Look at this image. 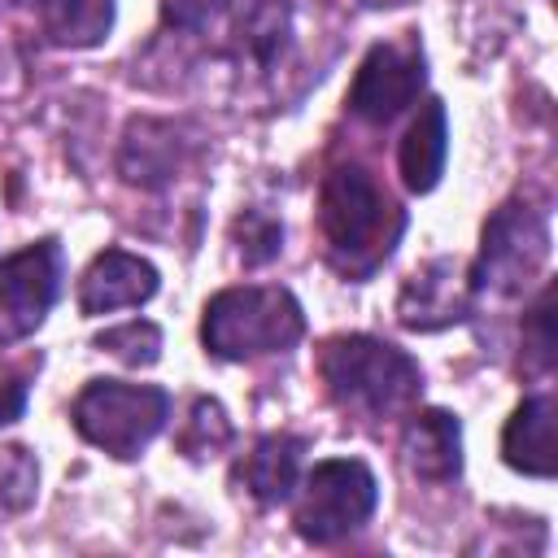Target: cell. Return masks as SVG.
<instances>
[{
	"mask_svg": "<svg viewBox=\"0 0 558 558\" xmlns=\"http://www.w3.org/2000/svg\"><path fill=\"white\" fill-rule=\"evenodd\" d=\"M318 227L327 262L344 279H371L405 231V209L362 166H336L318 192Z\"/></svg>",
	"mask_w": 558,
	"mask_h": 558,
	"instance_id": "cell-1",
	"label": "cell"
},
{
	"mask_svg": "<svg viewBox=\"0 0 558 558\" xmlns=\"http://www.w3.org/2000/svg\"><path fill=\"white\" fill-rule=\"evenodd\" d=\"M318 375L327 384V397L362 418V423H384L405 410H414L423 392V371L418 362L375 336H336L318 353Z\"/></svg>",
	"mask_w": 558,
	"mask_h": 558,
	"instance_id": "cell-2",
	"label": "cell"
},
{
	"mask_svg": "<svg viewBox=\"0 0 558 558\" xmlns=\"http://www.w3.org/2000/svg\"><path fill=\"white\" fill-rule=\"evenodd\" d=\"M305 336V310L288 288H227L205 305L201 340L222 362H248L262 353H283Z\"/></svg>",
	"mask_w": 558,
	"mask_h": 558,
	"instance_id": "cell-3",
	"label": "cell"
},
{
	"mask_svg": "<svg viewBox=\"0 0 558 558\" xmlns=\"http://www.w3.org/2000/svg\"><path fill=\"white\" fill-rule=\"evenodd\" d=\"M74 432L105 449L109 458H140V449L166 427L170 397L153 384H122V379H92L74 397Z\"/></svg>",
	"mask_w": 558,
	"mask_h": 558,
	"instance_id": "cell-4",
	"label": "cell"
},
{
	"mask_svg": "<svg viewBox=\"0 0 558 558\" xmlns=\"http://www.w3.org/2000/svg\"><path fill=\"white\" fill-rule=\"evenodd\" d=\"M549 257V218L532 201H506L493 209L484 222L480 257L466 270L471 292H493V296H519L536 270Z\"/></svg>",
	"mask_w": 558,
	"mask_h": 558,
	"instance_id": "cell-5",
	"label": "cell"
},
{
	"mask_svg": "<svg viewBox=\"0 0 558 558\" xmlns=\"http://www.w3.org/2000/svg\"><path fill=\"white\" fill-rule=\"evenodd\" d=\"M375 501H379V488L366 462L327 458L305 475L292 506V523L310 545H331L357 532L375 514Z\"/></svg>",
	"mask_w": 558,
	"mask_h": 558,
	"instance_id": "cell-6",
	"label": "cell"
},
{
	"mask_svg": "<svg viewBox=\"0 0 558 558\" xmlns=\"http://www.w3.org/2000/svg\"><path fill=\"white\" fill-rule=\"evenodd\" d=\"M423 83H427L423 44L414 39V31H405L401 39H384L362 57V65L353 74V87H349V109L362 122L384 126L418 100Z\"/></svg>",
	"mask_w": 558,
	"mask_h": 558,
	"instance_id": "cell-7",
	"label": "cell"
},
{
	"mask_svg": "<svg viewBox=\"0 0 558 558\" xmlns=\"http://www.w3.org/2000/svg\"><path fill=\"white\" fill-rule=\"evenodd\" d=\"M65 253L48 235L0 262V344L26 340L61 296Z\"/></svg>",
	"mask_w": 558,
	"mask_h": 558,
	"instance_id": "cell-8",
	"label": "cell"
},
{
	"mask_svg": "<svg viewBox=\"0 0 558 558\" xmlns=\"http://www.w3.org/2000/svg\"><path fill=\"white\" fill-rule=\"evenodd\" d=\"M471 296L475 292H471V279H466L462 262L432 257L401 283L397 318L410 331H440V327H453L471 314Z\"/></svg>",
	"mask_w": 558,
	"mask_h": 558,
	"instance_id": "cell-9",
	"label": "cell"
},
{
	"mask_svg": "<svg viewBox=\"0 0 558 558\" xmlns=\"http://www.w3.org/2000/svg\"><path fill=\"white\" fill-rule=\"evenodd\" d=\"M157 292V266L126 253V248H105L87 275L78 279V310L87 318L113 314V310H131L144 305Z\"/></svg>",
	"mask_w": 558,
	"mask_h": 558,
	"instance_id": "cell-10",
	"label": "cell"
},
{
	"mask_svg": "<svg viewBox=\"0 0 558 558\" xmlns=\"http://www.w3.org/2000/svg\"><path fill=\"white\" fill-rule=\"evenodd\" d=\"M401 462L410 475L445 484L462 471V427L449 410H418L401 432Z\"/></svg>",
	"mask_w": 558,
	"mask_h": 558,
	"instance_id": "cell-11",
	"label": "cell"
},
{
	"mask_svg": "<svg viewBox=\"0 0 558 558\" xmlns=\"http://www.w3.org/2000/svg\"><path fill=\"white\" fill-rule=\"evenodd\" d=\"M554 392H536L527 401L514 405V414L506 418V432H501V458L506 466L523 471V475H536V480H549L554 466H558V453H554Z\"/></svg>",
	"mask_w": 558,
	"mask_h": 558,
	"instance_id": "cell-12",
	"label": "cell"
},
{
	"mask_svg": "<svg viewBox=\"0 0 558 558\" xmlns=\"http://www.w3.org/2000/svg\"><path fill=\"white\" fill-rule=\"evenodd\" d=\"M183 166V140L170 122H153V118H135L126 126L122 140V157L118 170L126 183L135 187H161L174 179V170Z\"/></svg>",
	"mask_w": 558,
	"mask_h": 558,
	"instance_id": "cell-13",
	"label": "cell"
},
{
	"mask_svg": "<svg viewBox=\"0 0 558 558\" xmlns=\"http://www.w3.org/2000/svg\"><path fill=\"white\" fill-rule=\"evenodd\" d=\"M445 153H449V118H445V105L432 96L418 105L405 140H401V179L410 192H432L445 174Z\"/></svg>",
	"mask_w": 558,
	"mask_h": 558,
	"instance_id": "cell-14",
	"label": "cell"
},
{
	"mask_svg": "<svg viewBox=\"0 0 558 558\" xmlns=\"http://www.w3.org/2000/svg\"><path fill=\"white\" fill-rule=\"evenodd\" d=\"M301 453H305V440L301 436H262L253 445V453L240 462V480L248 488V497H257L262 506H279L292 497L296 480H301Z\"/></svg>",
	"mask_w": 558,
	"mask_h": 558,
	"instance_id": "cell-15",
	"label": "cell"
},
{
	"mask_svg": "<svg viewBox=\"0 0 558 558\" xmlns=\"http://www.w3.org/2000/svg\"><path fill=\"white\" fill-rule=\"evenodd\" d=\"M44 35L61 48H96L113 31V0H35Z\"/></svg>",
	"mask_w": 558,
	"mask_h": 558,
	"instance_id": "cell-16",
	"label": "cell"
},
{
	"mask_svg": "<svg viewBox=\"0 0 558 558\" xmlns=\"http://www.w3.org/2000/svg\"><path fill=\"white\" fill-rule=\"evenodd\" d=\"M288 26H292V9L288 0H248L235 17V48L240 57L270 65L283 44H288Z\"/></svg>",
	"mask_w": 558,
	"mask_h": 558,
	"instance_id": "cell-17",
	"label": "cell"
},
{
	"mask_svg": "<svg viewBox=\"0 0 558 558\" xmlns=\"http://www.w3.org/2000/svg\"><path fill=\"white\" fill-rule=\"evenodd\" d=\"M227 445H231V418H227V410H222L214 397L192 401L187 423H183V432H179V449H183L187 458H214V453H222Z\"/></svg>",
	"mask_w": 558,
	"mask_h": 558,
	"instance_id": "cell-18",
	"label": "cell"
},
{
	"mask_svg": "<svg viewBox=\"0 0 558 558\" xmlns=\"http://www.w3.org/2000/svg\"><path fill=\"white\" fill-rule=\"evenodd\" d=\"M96 349L113 353L126 366H153L161 357V327L148 323V318H131V323H118V327L100 331Z\"/></svg>",
	"mask_w": 558,
	"mask_h": 558,
	"instance_id": "cell-19",
	"label": "cell"
},
{
	"mask_svg": "<svg viewBox=\"0 0 558 558\" xmlns=\"http://www.w3.org/2000/svg\"><path fill=\"white\" fill-rule=\"evenodd\" d=\"M35 488H39V462L31 449L22 445H9L0 449V510L4 514H17L35 501Z\"/></svg>",
	"mask_w": 558,
	"mask_h": 558,
	"instance_id": "cell-20",
	"label": "cell"
},
{
	"mask_svg": "<svg viewBox=\"0 0 558 558\" xmlns=\"http://www.w3.org/2000/svg\"><path fill=\"white\" fill-rule=\"evenodd\" d=\"M231 235H235V248H240V257L248 266H262V262H270L283 248V227L270 214H262V209H244L235 218Z\"/></svg>",
	"mask_w": 558,
	"mask_h": 558,
	"instance_id": "cell-21",
	"label": "cell"
},
{
	"mask_svg": "<svg viewBox=\"0 0 558 558\" xmlns=\"http://www.w3.org/2000/svg\"><path fill=\"white\" fill-rule=\"evenodd\" d=\"M549 305H554V288L545 283V292L536 296V305L527 310V331H523V349L532 357L536 371L554 366V331H549Z\"/></svg>",
	"mask_w": 558,
	"mask_h": 558,
	"instance_id": "cell-22",
	"label": "cell"
},
{
	"mask_svg": "<svg viewBox=\"0 0 558 558\" xmlns=\"http://www.w3.org/2000/svg\"><path fill=\"white\" fill-rule=\"evenodd\" d=\"M231 0H161V22L174 31H205L227 13Z\"/></svg>",
	"mask_w": 558,
	"mask_h": 558,
	"instance_id": "cell-23",
	"label": "cell"
},
{
	"mask_svg": "<svg viewBox=\"0 0 558 558\" xmlns=\"http://www.w3.org/2000/svg\"><path fill=\"white\" fill-rule=\"evenodd\" d=\"M366 9H397V4H410V0H362Z\"/></svg>",
	"mask_w": 558,
	"mask_h": 558,
	"instance_id": "cell-24",
	"label": "cell"
}]
</instances>
